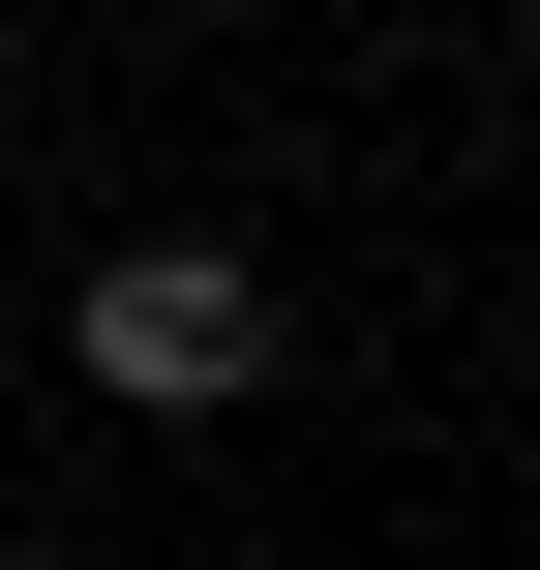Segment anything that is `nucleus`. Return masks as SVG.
Returning <instances> with one entry per match:
<instances>
[{"instance_id": "obj_1", "label": "nucleus", "mask_w": 540, "mask_h": 570, "mask_svg": "<svg viewBox=\"0 0 540 570\" xmlns=\"http://www.w3.org/2000/svg\"><path fill=\"white\" fill-rule=\"evenodd\" d=\"M271 331H301V301H271L240 240H120V271H60V361H90L120 421H240V391H271Z\"/></svg>"}]
</instances>
